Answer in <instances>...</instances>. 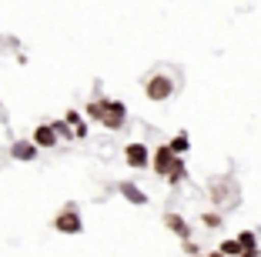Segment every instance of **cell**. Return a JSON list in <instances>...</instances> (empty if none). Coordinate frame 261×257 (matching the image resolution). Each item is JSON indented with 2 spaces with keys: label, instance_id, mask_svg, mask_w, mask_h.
<instances>
[{
  "label": "cell",
  "instance_id": "obj_1",
  "mask_svg": "<svg viewBox=\"0 0 261 257\" xmlns=\"http://www.w3.org/2000/svg\"><path fill=\"white\" fill-rule=\"evenodd\" d=\"M141 91H144V97L151 100V104H168L177 94V80L168 70H154V74H147L144 80H141Z\"/></svg>",
  "mask_w": 261,
  "mask_h": 257
},
{
  "label": "cell",
  "instance_id": "obj_2",
  "mask_svg": "<svg viewBox=\"0 0 261 257\" xmlns=\"http://www.w3.org/2000/svg\"><path fill=\"white\" fill-rule=\"evenodd\" d=\"M54 231H57V234H67V237L84 234V217H81L77 204H64L61 211L54 214Z\"/></svg>",
  "mask_w": 261,
  "mask_h": 257
},
{
  "label": "cell",
  "instance_id": "obj_3",
  "mask_svg": "<svg viewBox=\"0 0 261 257\" xmlns=\"http://www.w3.org/2000/svg\"><path fill=\"white\" fill-rule=\"evenodd\" d=\"M124 124H127V104L124 100H108L104 97V117H100V127L104 130H124Z\"/></svg>",
  "mask_w": 261,
  "mask_h": 257
},
{
  "label": "cell",
  "instance_id": "obj_4",
  "mask_svg": "<svg viewBox=\"0 0 261 257\" xmlns=\"http://www.w3.org/2000/svg\"><path fill=\"white\" fill-rule=\"evenodd\" d=\"M124 164H127L130 170H147V167H151V147H147L144 140L124 144Z\"/></svg>",
  "mask_w": 261,
  "mask_h": 257
},
{
  "label": "cell",
  "instance_id": "obj_5",
  "mask_svg": "<svg viewBox=\"0 0 261 257\" xmlns=\"http://www.w3.org/2000/svg\"><path fill=\"white\" fill-rule=\"evenodd\" d=\"M174 160H177V154L171 151L168 144H158V147H151V174L154 177H168V170L174 167Z\"/></svg>",
  "mask_w": 261,
  "mask_h": 257
},
{
  "label": "cell",
  "instance_id": "obj_6",
  "mask_svg": "<svg viewBox=\"0 0 261 257\" xmlns=\"http://www.w3.org/2000/svg\"><path fill=\"white\" fill-rule=\"evenodd\" d=\"M117 194H121L127 204H134V207H147V204H151L147 190H141L134 181H121V184H117Z\"/></svg>",
  "mask_w": 261,
  "mask_h": 257
},
{
  "label": "cell",
  "instance_id": "obj_7",
  "mask_svg": "<svg viewBox=\"0 0 261 257\" xmlns=\"http://www.w3.org/2000/svg\"><path fill=\"white\" fill-rule=\"evenodd\" d=\"M10 157H14L17 164H31V160H37V147H34L31 137H20V140L10 144Z\"/></svg>",
  "mask_w": 261,
  "mask_h": 257
},
{
  "label": "cell",
  "instance_id": "obj_8",
  "mask_svg": "<svg viewBox=\"0 0 261 257\" xmlns=\"http://www.w3.org/2000/svg\"><path fill=\"white\" fill-rule=\"evenodd\" d=\"M31 140H34V147H37V151H50V147L61 144L50 124H37V127H34V134H31Z\"/></svg>",
  "mask_w": 261,
  "mask_h": 257
},
{
  "label": "cell",
  "instance_id": "obj_9",
  "mask_svg": "<svg viewBox=\"0 0 261 257\" xmlns=\"http://www.w3.org/2000/svg\"><path fill=\"white\" fill-rule=\"evenodd\" d=\"M164 227H168L171 234H177L181 241H185V237H191V224H188V220L181 217V214H174V211L164 214Z\"/></svg>",
  "mask_w": 261,
  "mask_h": 257
},
{
  "label": "cell",
  "instance_id": "obj_10",
  "mask_svg": "<svg viewBox=\"0 0 261 257\" xmlns=\"http://www.w3.org/2000/svg\"><path fill=\"white\" fill-rule=\"evenodd\" d=\"M231 190H234V184H231V181H215V184H211V201H215L218 207H224L228 201L238 197V194H231Z\"/></svg>",
  "mask_w": 261,
  "mask_h": 257
},
{
  "label": "cell",
  "instance_id": "obj_11",
  "mask_svg": "<svg viewBox=\"0 0 261 257\" xmlns=\"http://www.w3.org/2000/svg\"><path fill=\"white\" fill-rule=\"evenodd\" d=\"M164 181H168L171 187H177V184H185V181H188V164H185V157H177V160H174V167L168 170V177H164Z\"/></svg>",
  "mask_w": 261,
  "mask_h": 257
},
{
  "label": "cell",
  "instance_id": "obj_12",
  "mask_svg": "<svg viewBox=\"0 0 261 257\" xmlns=\"http://www.w3.org/2000/svg\"><path fill=\"white\" fill-rule=\"evenodd\" d=\"M168 147L177 154V157H185V154L191 151V137H188V130H177V134L168 140Z\"/></svg>",
  "mask_w": 261,
  "mask_h": 257
},
{
  "label": "cell",
  "instance_id": "obj_13",
  "mask_svg": "<svg viewBox=\"0 0 261 257\" xmlns=\"http://www.w3.org/2000/svg\"><path fill=\"white\" fill-rule=\"evenodd\" d=\"M84 117H87V121H94V124H100V117H104V97L87 100V104H84Z\"/></svg>",
  "mask_w": 261,
  "mask_h": 257
},
{
  "label": "cell",
  "instance_id": "obj_14",
  "mask_svg": "<svg viewBox=\"0 0 261 257\" xmlns=\"http://www.w3.org/2000/svg\"><path fill=\"white\" fill-rule=\"evenodd\" d=\"M201 227H207V231H221L224 227V214L221 211H204L201 214Z\"/></svg>",
  "mask_w": 261,
  "mask_h": 257
},
{
  "label": "cell",
  "instance_id": "obj_15",
  "mask_svg": "<svg viewBox=\"0 0 261 257\" xmlns=\"http://www.w3.org/2000/svg\"><path fill=\"white\" fill-rule=\"evenodd\" d=\"M218 250H221L224 257H238V254H245V250H241V244H238V237H228V241H221V244H218Z\"/></svg>",
  "mask_w": 261,
  "mask_h": 257
},
{
  "label": "cell",
  "instance_id": "obj_16",
  "mask_svg": "<svg viewBox=\"0 0 261 257\" xmlns=\"http://www.w3.org/2000/svg\"><path fill=\"white\" fill-rule=\"evenodd\" d=\"M50 127H54L57 140H74V127H70V124L64 121V117H61V121H54V124H50Z\"/></svg>",
  "mask_w": 261,
  "mask_h": 257
},
{
  "label": "cell",
  "instance_id": "obj_17",
  "mask_svg": "<svg viewBox=\"0 0 261 257\" xmlns=\"http://www.w3.org/2000/svg\"><path fill=\"white\" fill-rule=\"evenodd\" d=\"M238 244H241V250H261L258 247V234H254V231H241Z\"/></svg>",
  "mask_w": 261,
  "mask_h": 257
},
{
  "label": "cell",
  "instance_id": "obj_18",
  "mask_svg": "<svg viewBox=\"0 0 261 257\" xmlns=\"http://www.w3.org/2000/svg\"><path fill=\"white\" fill-rule=\"evenodd\" d=\"M181 247H185V257H194V254H201V247L191 241V237H185V241H181Z\"/></svg>",
  "mask_w": 261,
  "mask_h": 257
},
{
  "label": "cell",
  "instance_id": "obj_19",
  "mask_svg": "<svg viewBox=\"0 0 261 257\" xmlns=\"http://www.w3.org/2000/svg\"><path fill=\"white\" fill-rule=\"evenodd\" d=\"M64 121H67L70 127H77V124L84 121V113H81V110H64Z\"/></svg>",
  "mask_w": 261,
  "mask_h": 257
},
{
  "label": "cell",
  "instance_id": "obj_20",
  "mask_svg": "<svg viewBox=\"0 0 261 257\" xmlns=\"http://www.w3.org/2000/svg\"><path fill=\"white\" fill-rule=\"evenodd\" d=\"M87 134H91V127H87V121H81V124L74 127V140H84Z\"/></svg>",
  "mask_w": 261,
  "mask_h": 257
},
{
  "label": "cell",
  "instance_id": "obj_21",
  "mask_svg": "<svg viewBox=\"0 0 261 257\" xmlns=\"http://www.w3.org/2000/svg\"><path fill=\"white\" fill-rule=\"evenodd\" d=\"M204 257H224V254H221V250H218V247H215V250H207V254H204Z\"/></svg>",
  "mask_w": 261,
  "mask_h": 257
},
{
  "label": "cell",
  "instance_id": "obj_22",
  "mask_svg": "<svg viewBox=\"0 0 261 257\" xmlns=\"http://www.w3.org/2000/svg\"><path fill=\"white\" fill-rule=\"evenodd\" d=\"M194 257H204V254H194Z\"/></svg>",
  "mask_w": 261,
  "mask_h": 257
},
{
  "label": "cell",
  "instance_id": "obj_23",
  "mask_svg": "<svg viewBox=\"0 0 261 257\" xmlns=\"http://www.w3.org/2000/svg\"><path fill=\"white\" fill-rule=\"evenodd\" d=\"M238 257H248V254H238Z\"/></svg>",
  "mask_w": 261,
  "mask_h": 257
}]
</instances>
